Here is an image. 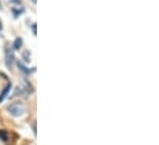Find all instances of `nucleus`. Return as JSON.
<instances>
[{"mask_svg": "<svg viewBox=\"0 0 159 145\" xmlns=\"http://www.w3.org/2000/svg\"><path fill=\"white\" fill-rule=\"evenodd\" d=\"M7 111H9L10 114H12V116H15V117H19V116L24 114V112H25V106H24L21 102H14V103H11V105L7 107Z\"/></svg>", "mask_w": 159, "mask_h": 145, "instance_id": "1", "label": "nucleus"}, {"mask_svg": "<svg viewBox=\"0 0 159 145\" xmlns=\"http://www.w3.org/2000/svg\"><path fill=\"white\" fill-rule=\"evenodd\" d=\"M14 60H15V58H14V53H12V51H6V65H7L9 68L12 67Z\"/></svg>", "mask_w": 159, "mask_h": 145, "instance_id": "2", "label": "nucleus"}, {"mask_svg": "<svg viewBox=\"0 0 159 145\" xmlns=\"http://www.w3.org/2000/svg\"><path fill=\"white\" fill-rule=\"evenodd\" d=\"M10 89H11V84L9 82V84H7L6 86H5V89H4L2 91H1V95H0V102H1V101H2V100H4L5 97H6V95L9 94V91H10Z\"/></svg>", "mask_w": 159, "mask_h": 145, "instance_id": "3", "label": "nucleus"}, {"mask_svg": "<svg viewBox=\"0 0 159 145\" xmlns=\"http://www.w3.org/2000/svg\"><path fill=\"white\" fill-rule=\"evenodd\" d=\"M21 46H22V39L21 38H16L15 39V43H14V48L15 49H20Z\"/></svg>", "mask_w": 159, "mask_h": 145, "instance_id": "4", "label": "nucleus"}, {"mask_svg": "<svg viewBox=\"0 0 159 145\" xmlns=\"http://www.w3.org/2000/svg\"><path fill=\"white\" fill-rule=\"evenodd\" d=\"M17 67L22 70V72H25V74H30V69H29V68H26L22 63H17Z\"/></svg>", "mask_w": 159, "mask_h": 145, "instance_id": "5", "label": "nucleus"}, {"mask_svg": "<svg viewBox=\"0 0 159 145\" xmlns=\"http://www.w3.org/2000/svg\"><path fill=\"white\" fill-rule=\"evenodd\" d=\"M24 11V7H20V9H12V12L15 14V16H17V15H20V12H22Z\"/></svg>", "mask_w": 159, "mask_h": 145, "instance_id": "6", "label": "nucleus"}, {"mask_svg": "<svg viewBox=\"0 0 159 145\" xmlns=\"http://www.w3.org/2000/svg\"><path fill=\"white\" fill-rule=\"evenodd\" d=\"M0 139L1 140H6V132L5 130H0Z\"/></svg>", "mask_w": 159, "mask_h": 145, "instance_id": "7", "label": "nucleus"}, {"mask_svg": "<svg viewBox=\"0 0 159 145\" xmlns=\"http://www.w3.org/2000/svg\"><path fill=\"white\" fill-rule=\"evenodd\" d=\"M24 58H25L26 60H30V55H27V52L24 53Z\"/></svg>", "mask_w": 159, "mask_h": 145, "instance_id": "8", "label": "nucleus"}, {"mask_svg": "<svg viewBox=\"0 0 159 145\" xmlns=\"http://www.w3.org/2000/svg\"><path fill=\"white\" fill-rule=\"evenodd\" d=\"M11 1H12V2H15V4H17V5H20V4H21V1H20V0H11Z\"/></svg>", "mask_w": 159, "mask_h": 145, "instance_id": "9", "label": "nucleus"}, {"mask_svg": "<svg viewBox=\"0 0 159 145\" xmlns=\"http://www.w3.org/2000/svg\"><path fill=\"white\" fill-rule=\"evenodd\" d=\"M32 30H34V35H36V25L32 26Z\"/></svg>", "mask_w": 159, "mask_h": 145, "instance_id": "10", "label": "nucleus"}, {"mask_svg": "<svg viewBox=\"0 0 159 145\" xmlns=\"http://www.w3.org/2000/svg\"><path fill=\"white\" fill-rule=\"evenodd\" d=\"M2 29V25H1V21H0V30Z\"/></svg>", "mask_w": 159, "mask_h": 145, "instance_id": "11", "label": "nucleus"}, {"mask_svg": "<svg viewBox=\"0 0 159 145\" xmlns=\"http://www.w3.org/2000/svg\"><path fill=\"white\" fill-rule=\"evenodd\" d=\"M0 7H1V5H0Z\"/></svg>", "mask_w": 159, "mask_h": 145, "instance_id": "12", "label": "nucleus"}]
</instances>
